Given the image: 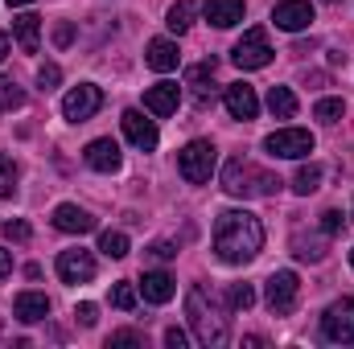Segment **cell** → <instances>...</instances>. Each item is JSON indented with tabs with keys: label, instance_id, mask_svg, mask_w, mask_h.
I'll use <instances>...</instances> for the list:
<instances>
[{
	"label": "cell",
	"instance_id": "7402d4cb",
	"mask_svg": "<svg viewBox=\"0 0 354 349\" xmlns=\"http://www.w3.org/2000/svg\"><path fill=\"white\" fill-rule=\"evenodd\" d=\"M185 79H189V87H194V94H198V103H206V99L214 94V58L202 62V66H194Z\"/></svg>",
	"mask_w": 354,
	"mask_h": 349
},
{
	"label": "cell",
	"instance_id": "8fae6325",
	"mask_svg": "<svg viewBox=\"0 0 354 349\" xmlns=\"http://www.w3.org/2000/svg\"><path fill=\"white\" fill-rule=\"evenodd\" d=\"M272 25L284 29V33L309 29V25H313V4H309V0H280V4L272 8Z\"/></svg>",
	"mask_w": 354,
	"mask_h": 349
},
{
	"label": "cell",
	"instance_id": "ab89813d",
	"mask_svg": "<svg viewBox=\"0 0 354 349\" xmlns=\"http://www.w3.org/2000/svg\"><path fill=\"white\" fill-rule=\"evenodd\" d=\"M71 37H75V29H71V25H58V33H54V41H58V46H71Z\"/></svg>",
	"mask_w": 354,
	"mask_h": 349
},
{
	"label": "cell",
	"instance_id": "e575fe53",
	"mask_svg": "<svg viewBox=\"0 0 354 349\" xmlns=\"http://www.w3.org/2000/svg\"><path fill=\"white\" fill-rule=\"evenodd\" d=\"M4 239L8 243H29V226L25 222H4Z\"/></svg>",
	"mask_w": 354,
	"mask_h": 349
},
{
	"label": "cell",
	"instance_id": "4316f807",
	"mask_svg": "<svg viewBox=\"0 0 354 349\" xmlns=\"http://www.w3.org/2000/svg\"><path fill=\"white\" fill-rule=\"evenodd\" d=\"M21 103H25V90L17 87L12 79H4V74H0V111H17Z\"/></svg>",
	"mask_w": 354,
	"mask_h": 349
},
{
	"label": "cell",
	"instance_id": "7a4b0ae2",
	"mask_svg": "<svg viewBox=\"0 0 354 349\" xmlns=\"http://www.w3.org/2000/svg\"><path fill=\"white\" fill-rule=\"evenodd\" d=\"M185 317H189L194 337L206 349L227 346V308H223V300H218L206 283H194V288H189V296H185Z\"/></svg>",
	"mask_w": 354,
	"mask_h": 349
},
{
	"label": "cell",
	"instance_id": "8992f818",
	"mask_svg": "<svg viewBox=\"0 0 354 349\" xmlns=\"http://www.w3.org/2000/svg\"><path fill=\"white\" fill-rule=\"evenodd\" d=\"M264 148L272 157H280V161H305V157L317 148V140H313V132H305V128H280V132H272L264 140Z\"/></svg>",
	"mask_w": 354,
	"mask_h": 349
},
{
	"label": "cell",
	"instance_id": "1f68e13d",
	"mask_svg": "<svg viewBox=\"0 0 354 349\" xmlns=\"http://www.w3.org/2000/svg\"><path fill=\"white\" fill-rule=\"evenodd\" d=\"M111 304H115V308H124V312H128V308H136V288H132L128 279H120V283L111 288Z\"/></svg>",
	"mask_w": 354,
	"mask_h": 349
},
{
	"label": "cell",
	"instance_id": "4dcf8cb0",
	"mask_svg": "<svg viewBox=\"0 0 354 349\" xmlns=\"http://www.w3.org/2000/svg\"><path fill=\"white\" fill-rule=\"evenodd\" d=\"M17 193V165L0 152V197H12Z\"/></svg>",
	"mask_w": 354,
	"mask_h": 349
},
{
	"label": "cell",
	"instance_id": "6da1fadb",
	"mask_svg": "<svg viewBox=\"0 0 354 349\" xmlns=\"http://www.w3.org/2000/svg\"><path fill=\"white\" fill-rule=\"evenodd\" d=\"M264 247V226L248 210H223L214 222V255L231 267H243L260 255Z\"/></svg>",
	"mask_w": 354,
	"mask_h": 349
},
{
	"label": "cell",
	"instance_id": "cb8c5ba5",
	"mask_svg": "<svg viewBox=\"0 0 354 349\" xmlns=\"http://www.w3.org/2000/svg\"><path fill=\"white\" fill-rule=\"evenodd\" d=\"M165 25H169V33H189V25H194V4L189 0H177L174 8H169V17H165Z\"/></svg>",
	"mask_w": 354,
	"mask_h": 349
},
{
	"label": "cell",
	"instance_id": "603a6c76",
	"mask_svg": "<svg viewBox=\"0 0 354 349\" xmlns=\"http://www.w3.org/2000/svg\"><path fill=\"white\" fill-rule=\"evenodd\" d=\"M268 111H272L276 119H292V115H297V94L288 87H272L268 90Z\"/></svg>",
	"mask_w": 354,
	"mask_h": 349
},
{
	"label": "cell",
	"instance_id": "3957f363",
	"mask_svg": "<svg viewBox=\"0 0 354 349\" xmlns=\"http://www.w3.org/2000/svg\"><path fill=\"white\" fill-rule=\"evenodd\" d=\"M280 185H284V181L276 173H268V169L243 161V157H235V161L223 165V189H227L231 197H272Z\"/></svg>",
	"mask_w": 354,
	"mask_h": 349
},
{
	"label": "cell",
	"instance_id": "8d00e7d4",
	"mask_svg": "<svg viewBox=\"0 0 354 349\" xmlns=\"http://www.w3.org/2000/svg\"><path fill=\"white\" fill-rule=\"evenodd\" d=\"M75 317H79V325H95V321H99V308H95V304H79V308H75Z\"/></svg>",
	"mask_w": 354,
	"mask_h": 349
},
{
	"label": "cell",
	"instance_id": "277c9868",
	"mask_svg": "<svg viewBox=\"0 0 354 349\" xmlns=\"http://www.w3.org/2000/svg\"><path fill=\"white\" fill-rule=\"evenodd\" d=\"M214 161H218V152H214L210 140H189V144L177 152V169H181V177H185L189 185H206L210 173H214Z\"/></svg>",
	"mask_w": 354,
	"mask_h": 349
},
{
	"label": "cell",
	"instance_id": "f1b7e54d",
	"mask_svg": "<svg viewBox=\"0 0 354 349\" xmlns=\"http://www.w3.org/2000/svg\"><path fill=\"white\" fill-rule=\"evenodd\" d=\"M227 304L239 308V312H248V308L256 304V288H252V283H235V288L227 292Z\"/></svg>",
	"mask_w": 354,
	"mask_h": 349
},
{
	"label": "cell",
	"instance_id": "e0dca14e",
	"mask_svg": "<svg viewBox=\"0 0 354 349\" xmlns=\"http://www.w3.org/2000/svg\"><path fill=\"white\" fill-rule=\"evenodd\" d=\"M12 317L25 321V325H37V321L50 317V300H46L41 292H21V296L12 300Z\"/></svg>",
	"mask_w": 354,
	"mask_h": 349
},
{
	"label": "cell",
	"instance_id": "9a60e30c",
	"mask_svg": "<svg viewBox=\"0 0 354 349\" xmlns=\"http://www.w3.org/2000/svg\"><path fill=\"white\" fill-rule=\"evenodd\" d=\"M177 103H181V87H177V83H157V87L145 90V111H153L157 119L174 115Z\"/></svg>",
	"mask_w": 354,
	"mask_h": 349
},
{
	"label": "cell",
	"instance_id": "ac0fdd59",
	"mask_svg": "<svg viewBox=\"0 0 354 349\" xmlns=\"http://www.w3.org/2000/svg\"><path fill=\"white\" fill-rule=\"evenodd\" d=\"M177 41H169V37H153L149 41V50H145V62L157 70V74H169V70H177Z\"/></svg>",
	"mask_w": 354,
	"mask_h": 349
},
{
	"label": "cell",
	"instance_id": "9c48e42d",
	"mask_svg": "<svg viewBox=\"0 0 354 349\" xmlns=\"http://www.w3.org/2000/svg\"><path fill=\"white\" fill-rule=\"evenodd\" d=\"M99 107H103V90L95 87V83H79V87L66 90V99H62V115H66L71 123H83V119H91Z\"/></svg>",
	"mask_w": 354,
	"mask_h": 349
},
{
	"label": "cell",
	"instance_id": "5bb4252c",
	"mask_svg": "<svg viewBox=\"0 0 354 349\" xmlns=\"http://www.w3.org/2000/svg\"><path fill=\"white\" fill-rule=\"evenodd\" d=\"M223 103H227L231 119H256L260 115V99H256V90L248 87V83H231V87L223 90Z\"/></svg>",
	"mask_w": 354,
	"mask_h": 349
},
{
	"label": "cell",
	"instance_id": "7c38bea8",
	"mask_svg": "<svg viewBox=\"0 0 354 349\" xmlns=\"http://www.w3.org/2000/svg\"><path fill=\"white\" fill-rule=\"evenodd\" d=\"M58 275H62V283H91L95 279V255L91 251H62L58 255Z\"/></svg>",
	"mask_w": 354,
	"mask_h": 349
},
{
	"label": "cell",
	"instance_id": "83f0119b",
	"mask_svg": "<svg viewBox=\"0 0 354 349\" xmlns=\"http://www.w3.org/2000/svg\"><path fill=\"white\" fill-rule=\"evenodd\" d=\"M292 255H297V259H309V263L326 259L322 243H317V239H305V235H297V239H292Z\"/></svg>",
	"mask_w": 354,
	"mask_h": 349
},
{
	"label": "cell",
	"instance_id": "d590c367",
	"mask_svg": "<svg viewBox=\"0 0 354 349\" xmlns=\"http://www.w3.org/2000/svg\"><path fill=\"white\" fill-rule=\"evenodd\" d=\"M322 230H326V235H338V230H342V214H338V210H326V214H322Z\"/></svg>",
	"mask_w": 354,
	"mask_h": 349
},
{
	"label": "cell",
	"instance_id": "b9f144b4",
	"mask_svg": "<svg viewBox=\"0 0 354 349\" xmlns=\"http://www.w3.org/2000/svg\"><path fill=\"white\" fill-rule=\"evenodd\" d=\"M8 50H12V46H8V33H0V62L8 58Z\"/></svg>",
	"mask_w": 354,
	"mask_h": 349
},
{
	"label": "cell",
	"instance_id": "d4e9b609",
	"mask_svg": "<svg viewBox=\"0 0 354 349\" xmlns=\"http://www.w3.org/2000/svg\"><path fill=\"white\" fill-rule=\"evenodd\" d=\"M99 251H103L107 259H124V255H128V235H124V230H103V235H99Z\"/></svg>",
	"mask_w": 354,
	"mask_h": 349
},
{
	"label": "cell",
	"instance_id": "30bf717a",
	"mask_svg": "<svg viewBox=\"0 0 354 349\" xmlns=\"http://www.w3.org/2000/svg\"><path fill=\"white\" fill-rule=\"evenodd\" d=\"M120 128H124L128 144H132V148H140V152H153V148H157V140H161L157 123H153V119H145V111H136V107H128V111L120 115Z\"/></svg>",
	"mask_w": 354,
	"mask_h": 349
},
{
	"label": "cell",
	"instance_id": "836d02e7",
	"mask_svg": "<svg viewBox=\"0 0 354 349\" xmlns=\"http://www.w3.org/2000/svg\"><path fill=\"white\" fill-rule=\"evenodd\" d=\"M107 346L111 349H120V346H145V337H140V333H136V329H120V333H111V337H107Z\"/></svg>",
	"mask_w": 354,
	"mask_h": 349
},
{
	"label": "cell",
	"instance_id": "f546056e",
	"mask_svg": "<svg viewBox=\"0 0 354 349\" xmlns=\"http://www.w3.org/2000/svg\"><path fill=\"white\" fill-rule=\"evenodd\" d=\"M342 111H346V103H342V99H322V103L313 107V115H317L322 123H338V119H342Z\"/></svg>",
	"mask_w": 354,
	"mask_h": 349
},
{
	"label": "cell",
	"instance_id": "f35d334b",
	"mask_svg": "<svg viewBox=\"0 0 354 349\" xmlns=\"http://www.w3.org/2000/svg\"><path fill=\"white\" fill-rule=\"evenodd\" d=\"M165 346L169 349H185V333H181V329H165Z\"/></svg>",
	"mask_w": 354,
	"mask_h": 349
},
{
	"label": "cell",
	"instance_id": "484cf974",
	"mask_svg": "<svg viewBox=\"0 0 354 349\" xmlns=\"http://www.w3.org/2000/svg\"><path fill=\"white\" fill-rule=\"evenodd\" d=\"M317 185H322V165H301V169H297V177H292V189H297L301 197L317 193Z\"/></svg>",
	"mask_w": 354,
	"mask_h": 349
},
{
	"label": "cell",
	"instance_id": "d6a6232c",
	"mask_svg": "<svg viewBox=\"0 0 354 349\" xmlns=\"http://www.w3.org/2000/svg\"><path fill=\"white\" fill-rule=\"evenodd\" d=\"M58 83H62V66H58V62H41V66H37V87L54 90Z\"/></svg>",
	"mask_w": 354,
	"mask_h": 349
},
{
	"label": "cell",
	"instance_id": "f6af8a7d",
	"mask_svg": "<svg viewBox=\"0 0 354 349\" xmlns=\"http://www.w3.org/2000/svg\"><path fill=\"white\" fill-rule=\"evenodd\" d=\"M326 4H334V0H326Z\"/></svg>",
	"mask_w": 354,
	"mask_h": 349
},
{
	"label": "cell",
	"instance_id": "d6986e66",
	"mask_svg": "<svg viewBox=\"0 0 354 349\" xmlns=\"http://www.w3.org/2000/svg\"><path fill=\"white\" fill-rule=\"evenodd\" d=\"M140 292H145V300L149 304H169L177 292L174 275L169 271H145V279H140Z\"/></svg>",
	"mask_w": 354,
	"mask_h": 349
},
{
	"label": "cell",
	"instance_id": "5b68a950",
	"mask_svg": "<svg viewBox=\"0 0 354 349\" xmlns=\"http://www.w3.org/2000/svg\"><path fill=\"white\" fill-rule=\"evenodd\" d=\"M272 41H268V29H248L239 41H235V50H231V62L239 66V70H264L268 62H272Z\"/></svg>",
	"mask_w": 354,
	"mask_h": 349
},
{
	"label": "cell",
	"instance_id": "7bdbcfd3",
	"mask_svg": "<svg viewBox=\"0 0 354 349\" xmlns=\"http://www.w3.org/2000/svg\"><path fill=\"white\" fill-rule=\"evenodd\" d=\"M8 4H12V8H21V4H33V0H8Z\"/></svg>",
	"mask_w": 354,
	"mask_h": 349
},
{
	"label": "cell",
	"instance_id": "4fadbf2b",
	"mask_svg": "<svg viewBox=\"0 0 354 349\" xmlns=\"http://www.w3.org/2000/svg\"><path fill=\"white\" fill-rule=\"evenodd\" d=\"M83 161H87L95 173H120V165H124V157H120V144H115L111 136H99V140H91L87 152H83Z\"/></svg>",
	"mask_w": 354,
	"mask_h": 349
},
{
	"label": "cell",
	"instance_id": "2e32d148",
	"mask_svg": "<svg viewBox=\"0 0 354 349\" xmlns=\"http://www.w3.org/2000/svg\"><path fill=\"white\" fill-rule=\"evenodd\" d=\"M54 226H58L62 235H91V230H95V218H91L83 206L62 201V206L54 210Z\"/></svg>",
	"mask_w": 354,
	"mask_h": 349
},
{
	"label": "cell",
	"instance_id": "52a82bcc",
	"mask_svg": "<svg viewBox=\"0 0 354 349\" xmlns=\"http://www.w3.org/2000/svg\"><path fill=\"white\" fill-rule=\"evenodd\" d=\"M322 333H326V341H334V346H354V296H342V300H334V304L326 308Z\"/></svg>",
	"mask_w": 354,
	"mask_h": 349
},
{
	"label": "cell",
	"instance_id": "44dd1931",
	"mask_svg": "<svg viewBox=\"0 0 354 349\" xmlns=\"http://www.w3.org/2000/svg\"><path fill=\"white\" fill-rule=\"evenodd\" d=\"M12 33H17V46H21L25 54H37V41H41V17L21 12V17L12 21Z\"/></svg>",
	"mask_w": 354,
	"mask_h": 349
},
{
	"label": "cell",
	"instance_id": "74e56055",
	"mask_svg": "<svg viewBox=\"0 0 354 349\" xmlns=\"http://www.w3.org/2000/svg\"><path fill=\"white\" fill-rule=\"evenodd\" d=\"M149 255H153V259H174V255H177V247L161 239V243H153V247H149Z\"/></svg>",
	"mask_w": 354,
	"mask_h": 349
},
{
	"label": "cell",
	"instance_id": "ba28073f",
	"mask_svg": "<svg viewBox=\"0 0 354 349\" xmlns=\"http://www.w3.org/2000/svg\"><path fill=\"white\" fill-rule=\"evenodd\" d=\"M268 308L276 312V317H288L292 308H297V296H301V279H297V271H276L272 279H268Z\"/></svg>",
	"mask_w": 354,
	"mask_h": 349
},
{
	"label": "cell",
	"instance_id": "ffe728a7",
	"mask_svg": "<svg viewBox=\"0 0 354 349\" xmlns=\"http://www.w3.org/2000/svg\"><path fill=\"white\" fill-rule=\"evenodd\" d=\"M206 21L214 29H231L243 21V0H206Z\"/></svg>",
	"mask_w": 354,
	"mask_h": 349
},
{
	"label": "cell",
	"instance_id": "ee69618b",
	"mask_svg": "<svg viewBox=\"0 0 354 349\" xmlns=\"http://www.w3.org/2000/svg\"><path fill=\"white\" fill-rule=\"evenodd\" d=\"M351 263H354V251H351Z\"/></svg>",
	"mask_w": 354,
	"mask_h": 349
},
{
	"label": "cell",
	"instance_id": "60d3db41",
	"mask_svg": "<svg viewBox=\"0 0 354 349\" xmlns=\"http://www.w3.org/2000/svg\"><path fill=\"white\" fill-rule=\"evenodd\" d=\"M8 271H12V255H8V251H4V247H0V279H4V275H8Z\"/></svg>",
	"mask_w": 354,
	"mask_h": 349
}]
</instances>
